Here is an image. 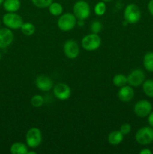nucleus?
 I'll return each mask as SVG.
<instances>
[{"label":"nucleus","instance_id":"f257e3e1","mask_svg":"<svg viewBox=\"0 0 153 154\" xmlns=\"http://www.w3.org/2000/svg\"><path fill=\"white\" fill-rule=\"evenodd\" d=\"M76 22V17L74 14L65 13L60 15L57 21V26L62 31L68 32L74 28Z\"/></svg>","mask_w":153,"mask_h":154},{"label":"nucleus","instance_id":"f03ea898","mask_svg":"<svg viewBox=\"0 0 153 154\" xmlns=\"http://www.w3.org/2000/svg\"><path fill=\"white\" fill-rule=\"evenodd\" d=\"M136 142L140 145H148L153 142V128L143 126L138 129L135 135Z\"/></svg>","mask_w":153,"mask_h":154},{"label":"nucleus","instance_id":"7ed1b4c3","mask_svg":"<svg viewBox=\"0 0 153 154\" xmlns=\"http://www.w3.org/2000/svg\"><path fill=\"white\" fill-rule=\"evenodd\" d=\"M2 22L10 29H19L23 24V20L15 12H8L3 16Z\"/></svg>","mask_w":153,"mask_h":154},{"label":"nucleus","instance_id":"20e7f679","mask_svg":"<svg viewBox=\"0 0 153 154\" xmlns=\"http://www.w3.org/2000/svg\"><path fill=\"white\" fill-rule=\"evenodd\" d=\"M26 142L27 146L31 148L39 147L42 142V133L40 129L32 127L28 129L26 135Z\"/></svg>","mask_w":153,"mask_h":154},{"label":"nucleus","instance_id":"39448f33","mask_svg":"<svg viewBox=\"0 0 153 154\" xmlns=\"http://www.w3.org/2000/svg\"><path fill=\"white\" fill-rule=\"evenodd\" d=\"M124 20L130 24H135L141 19V11L136 4H129L124 11Z\"/></svg>","mask_w":153,"mask_h":154},{"label":"nucleus","instance_id":"423d86ee","mask_svg":"<svg viewBox=\"0 0 153 154\" xmlns=\"http://www.w3.org/2000/svg\"><path fill=\"white\" fill-rule=\"evenodd\" d=\"M73 11L76 19L85 20L90 16L91 9L87 2L84 0H79L74 5Z\"/></svg>","mask_w":153,"mask_h":154},{"label":"nucleus","instance_id":"0eeeda50","mask_svg":"<svg viewBox=\"0 0 153 154\" xmlns=\"http://www.w3.org/2000/svg\"><path fill=\"white\" fill-rule=\"evenodd\" d=\"M82 48L87 51H94L98 49L99 47L101 45V39L98 34L92 33L87 35L81 42Z\"/></svg>","mask_w":153,"mask_h":154},{"label":"nucleus","instance_id":"6e6552de","mask_svg":"<svg viewBox=\"0 0 153 154\" xmlns=\"http://www.w3.org/2000/svg\"><path fill=\"white\" fill-rule=\"evenodd\" d=\"M152 111V105L150 102L142 99L135 104L134 108V112L138 117H148V114Z\"/></svg>","mask_w":153,"mask_h":154},{"label":"nucleus","instance_id":"1a4fd4ad","mask_svg":"<svg viewBox=\"0 0 153 154\" xmlns=\"http://www.w3.org/2000/svg\"><path fill=\"white\" fill-rule=\"evenodd\" d=\"M63 51L67 58L74 60L80 54V48L78 44L72 39L66 41L63 45Z\"/></svg>","mask_w":153,"mask_h":154},{"label":"nucleus","instance_id":"9d476101","mask_svg":"<svg viewBox=\"0 0 153 154\" xmlns=\"http://www.w3.org/2000/svg\"><path fill=\"white\" fill-rule=\"evenodd\" d=\"M128 84L131 87H139L142 85L145 81L146 75L145 73L141 69H137L132 71L127 77Z\"/></svg>","mask_w":153,"mask_h":154},{"label":"nucleus","instance_id":"9b49d317","mask_svg":"<svg viewBox=\"0 0 153 154\" xmlns=\"http://www.w3.org/2000/svg\"><path fill=\"white\" fill-rule=\"evenodd\" d=\"M54 96L59 100L64 101L68 99L71 95V90L68 84L59 83L53 87Z\"/></svg>","mask_w":153,"mask_h":154},{"label":"nucleus","instance_id":"f8f14e48","mask_svg":"<svg viewBox=\"0 0 153 154\" xmlns=\"http://www.w3.org/2000/svg\"><path fill=\"white\" fill-rule=\"evenodd\" d=\"M14 36L11 29L9 28L0 29V48H8L13 42Z\"/></svg>","mask_w":153,"mask_h":154},{"label":"nucleus","instance_id":"ddd939ff","mask_svg":"<svg viewBox=\"0 0 153 154\" xmlns=\"http://www.w3.org/2000/svg\"><path fill=\"white\" fill-rule=\"evenodd\" d=\"M35 84L38 90L43 92H47L53 87V81L46 75H39L36 78Z\"/></svg>","mask_w":153,"mask_h":154},{"label":"nucleus","instance_id":"4468645a","mask_svg":"<svg viewBox=\"0 0 153 154\" xmlns=\"http://www.w3.org/2000/svg\"><path fill=\"white\" fill-rule=\"evenodd\" d=\"M134 96V90L131 86H123L120 87V90L118 92V97L122 102H128L133 99Z\"/></svg>","mask_w":153,"mask_h":154},{"label":"nucleus","instance_id":"2eb2a0df","mask_svg":"<svg viewBox=\"0 0 153 154\" xmlns=\"http://www.w3.org/2000/svg\"><path fill=\"white\" fill-rule=\"evenodd\" d=\"M2 5L7 12H16L20 8L21 2L20 0H4Z\"/></svg>","mask_w":153,"mask_h":154},{"label":"nucleus","instance_id":"dca6fc26","mask_svg":"<svg viewBox=\"0 0 153 154\" xmlns=\"http://www.w3.org/2000/svg\"><path fill=\"white\" fill-rule=\"evenodd\" d=\"M124 135L120 131H112L108 135V142L111 145H118L122 142Z\"/></svg>","mask_w":153,"mask_h":154},{"label":"nucleus","instance_id":"f3484780","mask_svg":"<svg viewBox=\"0 0 153 154\" xmlns=\"http://www.w3.org/2000/svg\"><path fill=\"white\" fill-rule=\"evenodd\" d=\"M28 147L21 142H15L10 146V152L12 154H27Z\"/></svg>","mask_w":153,"mask_h":154},{"label":"nucleus","instance_id":"a211bd4d","mask_svg":"<svg viewBox=\"0 0 153 154\" xmlns=\"http://www.w3.org/2000/svg\"><path fill=\"white\" fill-rule=\"evenodd\" d=\"M143 66L146 70L153 72V52L146 53L143 57Z\"/></svg>","mask_w":153,"mask_h":154},{"label":"nucleus","instance_id":"6ab92c4d","mask_svg":"<svg viewBox=\"0 0 153 154\" xmlns=\"http://www.w3.org/2000/svg\"><path fill=\"white\" fill-rule=\"evenodd\" d=\"M49 11L53 16H60L63 12V7L60 3L52 2L49 7Z\"/></svg>","mask_w":153,"mask_h":154},{"label":"nucleus","instance_id":"aec40b11","mask_svg":"<svg viewBox=\"0 0 153 154\" xmlns=\"http://www.w3.org/2000/svg\"><path fill=\"white\" fill-rule=\"evenodd\" d=\"M112 83L117 87H122L128 84V78L123 74H117L113 77Z\"/></svg>","mask_w":153,"mask_h":154},{"label":"nucleus","instance_id":"412c9836","mask_svg":"<svg viewBox=\"0 0 153 154\" xmlns=\"http://www.w3.org/2000/svg\"><path fill=\"white\" fill-rule=\"evenodd\" d=\"M142 90L148 97L153 98V79L144 81L142 84Z\"/></svg>","mask_w":153,"mask_h":154},{"label":"nucleus","instance_id":"4be33fe9","mask_svg":"<svg viewBox=\"0 0 153 154\" xmlns=\"http://www.w3.org/2000/svg\"><path fill=\"white\" fill-rule=\"evenodd\" d=\"M20 29L23 35L26 36H31L35 32V26L32 23H23Z\"/></svg>","mask_w":153,"mask_h":154},{"label":"nucleus","instance_id":"5701e85b","mask_svg":"<svg viewBox=\"0 0 153 154\" xmlns=\"http://www.w3.org/2000/svg\"><path fill=\"white\" fill-rule=\"evenodd\" d=\"M31 105L34 108H40L44 103V99L40 95H34L31 99Z\"/></svg>","mask_w":153,"mask_h":154},{"label":"nucleus","instance_id":"b1692460","mask_svg":"<svg viewBox=\"0 0 153 154\" xmlns=\"http://www.w3.org/2000/svg\"><path fill=\"white\" fill-rule=\"evenodd\" d=\"M106 10V5L104 2L100 1L94 6V13L98 16H103Z\"/></svg>","mask_w":153,"mask_h":154},{"label":"nucleus","instance_id":"393cba45","mask_svg":"<svg viewBox=\"0 0 153 154\" xmlns=\"http://www.w3.org/2000/svg\"><path fill=\"white\" fill-rule=\"evenodd\" d=\"M53 0H32V2L34 6L40 8H48Z\"/></svg>","mask_w":153,"mask_h":154},{"label":"nucleus","instance_id":"a878e982","mask_svg":"<svg viewBox=\"0 0 153 154\" xmlns=\"http://www.w3.org/2000/svg\"><path fill=\"white\" fill-rule=\"evenodd\" d=\"M102 29V24L100 21L95 20L93 21L92 23L91 24V31L94 34H98Z\"/></svg>","mask_w":153,"mask_h":154},{"label":"nucleus","instance_id":"bb28decb","mask_svg":"<svg viewBox=\"0 0 153 154\" xmlns=\"http://www.w3.org/2000/svg\"><path fill=\"white\" fill-rule=\"evenodd\" d=\"M120 132L123 134L124 135H128L130 132L131 131V126L129 123H124L120 127Z\"/></svg>","mask_w":153,"mask_h":154},{"label":"nucleus","instance_id":"cd10ccee","mask_svg":"<svg viewBox=\"0 0 153 154\" xmlns=\"http://www.w3.org/2000/svg\"><path fill=\"white\" fill-rule=\"evenodd\" d=\"M148 12L150 13V14L153 17V0H150L148 3Z\"/></svg>","mask_w":153,"mask_h":154},{"label":"nucleus","instance_id":"c85d7f7f","mask_svg":"<svg viewBox=\"0 0 153 154\" xmlns=\"http://www.w3.org/2000/svg\"><path fill=\"white\" fill-rule=\"evenodd\" d=\"M148 123L149 126L153 128V111H152L148 115Z\"/></svg>","mask_w":153,"mask_h":154},{"label":"nucleus","instance_id":"c756f323","mask_svg":"<svg viewBox=\"0 0 153 154\" xmlns=\"http://www.w3.org/2000/svg\"><path fill=\"white\" fill-rule=\"evenodd\" d=\"M140 154H152V150H149L148 148H144L140 151Z\"/></svg>","mask_w":153,"mask_h":154},{"label":"nucleus","instance_id":"7c9ffc66","mask_svg":"<svg viewBox=\"0 0 153 154\" xmlns=\"http://www.w3.org/2000/svg\"><path fill=\"white\" fill-rule=\"evenodd\" d=\"M76 24H77L79 26H84V22L83 20H79L76 22Z\"/></svg>","mask_w":153,"mask_h":154},{"label":"nucleus","instance_id":"2f4dec72","mask_svg":"<svg viewBox=\"0 0 153 154\" xmlns=\"http://www.w3.org/2000/svg\"><path fill=\"white\" fill-rule=\"evenodd\" d=\"M37 153H36L35 151H28V153H27V154H36Z\"/></svg>","mask_w":153,"mask_h":154},{"label":"nucleus","instance_id":"473e14b6","mask_svg":"<svg viewBox=\"0 0 153 154\" xmlns=\"http://www.w3.org/2000/svg\"><path fill=\"white\" fill-rule=\"evenodd\" d=\"M101 1L104 2H111V1H112V0H101Z\"/></svg>","mask_w":153,"mask_h":154},{"label":"nucleus","instance_id":"72a5a7b5","mask_svg":"<svg viewBox=\"0 0 153 154\" xmlns=\"http://www.w3.org/2000/svg\"><path fill=\"white\" fill-rule=\"evenodd\" d=\"M4 1V0H0V5H1L2 4H3Z\"/></svg>","mask_w":153,"mask_h":154},{"label":"nucleus","instance_id":"f704fd0d","mask_svg":"<svg viewBox=\"0 0 153 154\" xmlns=\"http://www.w3.org/2000/svg\"><path fill=\"white\" fill-rule=\"evenodd\" d=\"M1 58H2V54L1 53H0V60H1Z\"/></svg>","mask_w":153,"mask_h":154},{"label":"nucleus","instance_id":"c9c22d12","mask_svg":"<svg viewBox=\"0 0 153 154\" xmlns=\"http://www.w3.org/2000/svg\"><path fill=\"white\" fill-rule=\"evenodd\" d=\"M0 26H1V21H0Z\"/></svg>","mask_w":153,"mask_h":154}]
</instances>
